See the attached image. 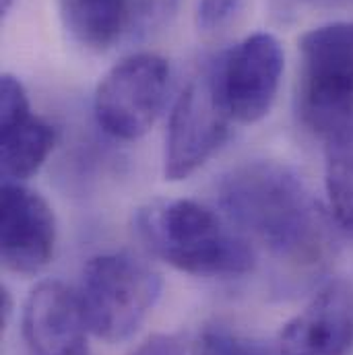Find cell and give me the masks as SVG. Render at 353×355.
<instances>
[{
	"instance_id": "6",
	"label": "cell",
	"mask_w": 353,
	"mask_h": 355,
	"mask_svg": "<svg viewBox=\"0 0 353 355\" xmlns=\"http://www.w3.org/2000/svg\"><path fill=\"white\" fill-rule=\"evenodd\" d=\"M232 116L219 95L215 64H205L180 91L166 135L164 174L180 182L200 170L225 143Z\"/></svg>"
},
{
	"instance_id": "5",
	"label": "cell",
	"mask_w": 353,
	"mask_h": 355,
	"mask_svg": "<svg viewBox=\"0 0 353 355\" xmlns=\"http://www.w3.org/2000/svg\"><path fill=\"white\" fill-rule=\"evenodd\" d=\"M170 87V64L153 52H139L114 64L93 95L97 126L116 141H137L157 122Z\"/></svg>"
},
{
	"instance_id": "7",
	"label": "cell",
	"mask_w": 353,
	"mask_h": 355,
	"mask_svg": "<svg viewBox=\"0 0 353 355\" xmlns=\"http://www.w3.org/2000/svg\"><path fill=\"white\" fill-rule=\"evenodd\" d=\"M213 64L219 95L232 120L240 124L263 120L277 99L285 67L279 40L266 31H257Z\"/></svg>"
},
{
	"instance_id": "2",
	"label": "cell",
	"mask_w": 353,
	"mask_h": 355,
	"mask_svg": "<svg viewBox=\"0 0 353 355\" xmlns=\"http://www.w3.org/2000/svg\"><path fill=\"white\" fill-rule=\"evenodd\" d=\"M135 227L164 263L196 277H242L255 263L250 242L225 215L190 200L157 198L137 211Z\"/></svg>"
},
{
	"instance_id": "9",
	"label": "cell",
	"mask_w": 353,
	"mask_h": 355,
	"mask_svg": "<svg viewBox=\"0 0 353 355\" xmlns=\"http://www.w3.org/2000/svg\"><path fill=\"white\" fill-rule=\"evenodd\" d=\"M21 333L29 355H89V329L77 289L56 279L29 291Z\"/></svg>"
},
{
	"instance_id": "1",
	"label": "cell",
	"mask_w": 353,
	"mask_h": 355,
	"mask_svg": "<svg viewBox=\"0 0 353 355\" xmlns=\"http://www.w3.org/2000/svg\"><path fill=\"white\" fill-rule=\"evenodd\" d=\"M225 219L266 254L300 277L318 275L333 252L331 213L304 178L279 162H246L219 184Z\"/></svg>"
},
{
	"instance_id": "8",
	"label": "cell",
	"mask_w": 353,
	"mask_h": 355,
	"mask_svg": "<svg viewBox=\"0 0 353 355\" xmlns=\"http://www.w3.org/2000/svg\"><path fill=\"white\" fill-rule=\"evenodd\" d=\"M2 265L17 275H37L56 248V217L48 200L23 182H4L0 207Z\"/></svg>"
},
{
	"instance_id": "10",
	"label": "cell",
	"mask_w": 353,
	"mask_h": 355,
	"mask_svg": "<svg viewBox=\"0 0 353 355\" xmlns=\"http://www.w3.org/2000/svg\"><path fill=\"white\" fill-rule=\"evenodd\" d=\"M279 355H347L353 345V283H327L279 333Z\"/></svg>"
},
{
	"instance_id": "12",
	"label": "cell",
	"mask_w": 353,
	"mask_h": 355,
	"mask_svg": "<svg viewBox=\"0 0 353 355\" xmlns=\"http://www.w3.org/2000/svg\"><path fill=\"white\" fill-rule=\"evenodd\" d=\"M60 19L71 37L93 52L130 42L126 0H58Z\"/></svg>"
},
{
	"instance_id": "18",
	"label": "cell",
	"mask_w": 353,
	"mask_h": 355,
	"mask_svg": "<svg viewBox=\"0 0 353 355\" xmlns=\"http://www.w3.org/2000/svg\"><path fill=\"white\" fill-rule=\"evenodd\" d=\"M0 316H2V329H6V324L10 322V316H12V308H15V302H12V295L6 287H2L0 291Z\"/></svg>"
},
{
	"instance_id": "3",
	"label": "cell",
	"mask_w": 353,
	"mask_h": 355,
	"mask_svg": "<svg viewBox=\"0 0 353 355\" xmlns=\"http://www.w3.org/2000/svg\"><path fill=\"white\" fill-rule=\"evenodd\" d=\"M164 283L128 252H103L83 266L77 287L89 333L105 343L128 341L153 312Z\"/></svg>"
},
{
	"instance_id": "16",
	"label": "cell",
	"mask_w": 353,
	"mask_h": 355,
	"mask_svg": "<svg viewBox=\"0 0 353 355\" xmlns=\"http://www.w3.org/2000/svg\"><path fill=\"white\" fill-rule=\"evenodd\" d=\"M240 6L242 0H198L196 27L205 33H215L238 15Z\"/></svg>"
},
{
	"instance_id": "13",
	"label": "cell",
	"mask_w": 353,
	"mask_h": 355,
	"mask_svg": "<svg viewBox=\"0 0 353 355\" xmlns=\"http://www.w3.org/2000/svg\"><path fill=\"white\" fill-rule=\"evenodd\" d=\"M325 157L331 219L339 232L353 238V120L327 137Z\"/></svg>"
},
{
	"instance_id": "19",
	"label": "cell",
	"mask_w": 353,
	"mask_h": 355,
	"mask_svg": "<svg viewBox=\"0 0 353 355\" xmlns=\"http://www.w3.org/2000/svg\"><path fill=\"white\" fill-rule=\"evenodd\" d=\"M310 4H322V6H347L353 4V0H304Z\"/></svg>"
},
{
	"instance_id": "20",
	"label": "cell",
	"mask_w": 353,
	"mask_h": 355,
	"mask_svg": "<svg viewBox=\"0 0 353 355\" xmlns=\"http://www.w3.org/2000/svg\"><path fill=\"white\" fill-rule=\"evenodd\" d=\"M0 4H2V15H8L10 8L17 4V0H0Z\"/></svg>"
},
{
	"instance_id": "21",
	"label": "cell",
	"mask_w": 353,
	"mask_h": 355,
	"mask_svg": "<svg viewBox=\"0 0 353 355\" xmlns=\"http://www.w3.org/2000/svg\"><path fill=\"white\" fill-rule=\"evenodd\" d=\"M265 355H270V354H268V352H266V354Z\"/></svg>"
},
{
	"instance_id": "4",
	"label": "cell",
	"mask_w": 353,
	"mask_h": 355,
	"mask_svg": "<svg viewBox=\"0 0 353 355\" xmlns=\"http://www.w3.org/2000/svg\"><path fill=\"white\" fill-rule=\"evenodd\" d=\"M295 110L318 137H331L353 120V21H333L300 40Z\"/></svg>"
},
{
	"instance_id": "15",
	"label": "cell",
	"mask_w": 353,
	"mask_h": 355,
	"mask_svg": "<svg viewBox=\"0 0 353 355\" xmlns=\"http://www.w3.org/2000/svg\"><path fill=\"white\" fill-rule=\"evenodd\" d=\"M263 347L225 331L205 329L192 343L190 355H265Z\"/></svg>"
},
{
	"instance_id": "17",
	"label": "cell",
	"mask_w": 353,
	"mask_h": 355,
	"mask_svg": "<svg viewBox=\"0 0 353 355\" xmlns=\"http://www.w3.org/2000/svg\"><path fill=\"white\" fill-rule=\"evenodd\" d=\"M186 339L180 333H157L137 345L128 355H186Z\"/></svg>"
},
{
	"instance_id": "14",
	"label": "cell",
	"mask_w": 353,
	"mask_h": 355,
	"mask_svg": "<svg viewBox=\"0 0 353 355\" xmlns=\"http://www.w3.org/2000/svg\"><path fill=\"white\" fill-rule=\"evenodd\" d=\"M180 0H126L132 40L162 29L176 12Z\"/></svg>"
},
{
	"instance_id": "11",
	"label": "cell",
	"mask_w": 353,
	"mask_h": 355,
	"mask_svg": "<svg viewBox=\"0 0 353 355\" xmlns=\"http://www.w3.org/2000/svg\"><path fill=\"white\" fill-rule=\"evenodd\" d=\"M0 120L4 182H23L35 176L54 149L56 132L31 112L27 91L12 75H2L0 81Z\"/></svg>"
}]
</instances>
